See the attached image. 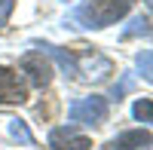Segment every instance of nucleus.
I'll return each mask as SVG.
<instances>
[{
  "label": "nucleus",
  "mask_w": 153,
  "mask_h": 150,
  "mask_svg": "<svg viewBox=\"0 0 153 150\" xmlns=\"http://www.w3.org/2000/svg\"><path fill=\"white\" fill-rule=\"evenodd\" d=\"M132 9V0H83L71 9V28H107Z\"/></svg>",
  "instance_id": "f257e3e1"
},
{
  "label": "nucleus",
  "mask_w": 153,
  "mask_h": 150,
  "mask_svg": "<svg viewBox=\"0 0 153 150\" xmlns=\"http://www.w3.org/2000/svg\"><path fill=\"white\" fill-rule=\"evenodd\" d=\"M68 120L71 123H86V126H98L107 120V98L101 95H89V98H76L68 107Z\"/></svg>",
  "instance_id": "f03ea898"
},
{
  "label": "nucleus",
  "mask_w": 153,
  "mask_h": 150,
  "mask_svg": "<svg viewBox=\"0 0 153 150\" xmlns=\"http://www.w3.org/2000/svg\"><path fill=\"white\" fill-rule=\"evenodd\" d=\"M25 101V83L12 68H0V104H22Z\"/></svg>",
  "instance_id": "7ed1b4c3"
},
{
  "label": "nucleus",
  "mask_w": 153,
  "mask_h": 150,
  "mask_svg": "<svg viewBox=\"0 0 153 150\" xmlns=\"http://www.w3.org/2000/svg\"><path fill=\"white\" fill-rule=\"evenodd\" d=\"M22 71L28 74L31 83L40 86V89H43L49 80H52V68H49V61L43 58V52H28V55L22 58Z\"/></svg>",
  "instance_id": "20e7f679"
},
{
  "label": "nucleus",
  "mask_w": 153,
  "mask_h": 150,
  "mask_svg": "<svg viewBox=\"0 0 153 150\" xmlns=\"http://www.w3.org/2000/svg\"><path fill=\"white\" fill-rule=\"evenodd\" d=\"M49 147L52 150H89L92 141L86 135H76L74 129H52L49 132Z\"/></svg>",
  "instance_id": "39448f33"
},
{
  "label": "nucleus",
  "mask_w": 153,
  "mask_h": 150,
  "mask_svg": "<svg viewBox=\"0 0 153 150\" xmlns=\"http://www.w3.org/2000/svg\"><path fill=\"white\" fill-rule=\"evenodd\" d=\"M76 68H83L89 80H104L107 74H113V61L104 58V55H98V52H92V55L76 58Z\"/></svg>",
  "instance_id": "423d86ee"
},
{
  "label": "nucleus",
  "mask_w": 153,
  "mask_h": 150,
  "mask_svg": "<svg viewBox=\"0 0 153 150\" xmlns=\"http://www.w3.org/2000/svg\"><path fill=\"white\" fill-rule=\"evenodd\" d=\"M150 144V132L147 129H135V132H123L120 138L107 141L101 150H135V147H147Z\"/></svg>",
  "instance_id": "0eeeda50"
},
{
  "label": "nucleus",
  "mask_w": 153,
  "mask_h": 150,
  "mask_svg": "<svg viewBox=\"0 0 153 150\" xmlns=\"http://www.w3.org/2000/svg\"><path fill=\"white\" fill-rule=\"evenodd\" d=\"M43 49L61 65V71H65V74H80V68H76V58H74L71 52H65V49H58V46H43Z\"/></svg>",
  "instance_id": "6e6552de"
},
{
  "label": "nucleus",
  "mask_w": 153,
  "mask_h": 150,
  "mask_svg": "<svg viewBox=\"0 0 153 150\" xmlns=\"http://www.w3.org/2000/svg\"><path fill=\"white\" fill-rule=\"evenodd\" d=\"M138 34H150V22H147V16L132 19V28H126V31H123V40H129V37H138Z\"/></svg>",
  "instance_id": "1a4fd4ad"
},
{
  "label": "nucleus",
  "mask_w": 153,
  "mask_h": 150,
  "mask_svg": "<svg viewBox=\"0 0 153 150\" xmlns=\"http://www.w3.org/2000/svg\"><path fill=\"white\" fill-rule=\"evenodd\" d=\"M9 135H12V138H19V141H25V144H34L31 132H28V126H25L22 120H12V123H9Z\"/></svg>",
  "instance_id": "9d476101"
},
{
  "label": "nucleus",
  "mask_w": 153,
  "mask_h": 150,
  "mask_svg": "<svg viewBox=\"0 0 153 150\" xmlns=\"http://www.w3.org/2000/svg\"><path fill=\"white\" fill-rule=\"evenodd\" d=\"M150 98H141V101H135V107H132V114H135V120H141V123H150Z\"/></svg>",
  "instance_id": "9b49d317"
},
{
  "label": "nucleus",
  "mask_w": 153,
  "mask_h": 150,
  "mask_svg": "<svg viewBox=\"0 0 153 150\" xmlns=\"http://www.w3.org/2000/svg\"><path fill=\"white\" fill-rule=\"evenodd\" d=\"M12 9H16V0H0V31L6 28V22L12 16Z\"/></svg>",
  "instance_id": "f8f14e48"
},
{
  "label": "nucleus",
  "mask_w": 153,
  "mask_h": 150,
  "mask_svg": "<svg viewBox=\"0 0 153 150\" xmlns=\"http://www.w3.org/2000/svg\"><path fill=\"white\" fill-rule=\"evenodd\" d=\"M138 68H141V77H144V80H150V77H153V74H150V52H147V49L138 55Z\"/></svg>",
  "instance_id": "ddd939ff"
},
{
  "label": "nucleus",
  "mask_w": 153,
  "mask_h": 150,
  "mask_svg": "<svg viewBox=\"0 0 153 150\" xmlns=\"http://www.w3.org/2000/svg\"><path fill=\"white\" fill-rule=\"evenodd\" d=\"M68 3H74V0H68Z\"/></svg>",
  "instance_id": "4468645a"
}]
</instances>
